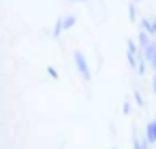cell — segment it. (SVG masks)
<instances>
[{"instance_id":"6da1fadb","label":"cell","mask_w":156,"mask_h":149,"mask_svg":"<svg viewBox=\"0 0 156 149\" xmlns=\"http://www.w3.org/2000/svg\"><path fill=\"white\" fill-rule=\"evenodd\" d=\"M73 62H75V68H77V73L86 79V81H90L92 79V70H90V64H88V60H86V56L77 49L75 53H73Z\"/></svg>"},{"instance_id":"7a4b0ae2","label":"cell","mask_w":156,"mask_h":149,"mask_svg":"<svg viewBox=\"0 0 156 149\" xmlns=\"http://www.w3.org/2000/svg\"><path fill=\"white\" fill-rule=\"evenodd\" d=\"M141 30L147 32L152 39H156V17H143L141 19Z\"/></svg>"},{"instance_id":"3957f363","label":"cell","mask_w":156,"mask_h":149,"mask_svg":"<svg viewBox=\"0 0 156 149\" xmlns=\"http://www.w3.org/2000/svg\"><path fill=\"white\" fill-rule=\"evenodd\" d=\"M145 141H147L150 145H154V143H156V124H154V119L145 126Z\"/></svg>"},{"instance_id":"277c9868","label":"cell","mask_w":156,"mask_h":149,"mask_svg":"<svg viewBox=\"0 0 156 149\" xmlns=\"http://www.w3.org/2000/svg\"><path fill=\"white\" fill-rule=\"evenodd\" d=\"M150 41H152V36H150L147 32L139 30V34H137V45H139V51H141V49H145V47L150 45Z\"/></svg>"},{"instance_id":"5b68a950","label":"cell","mask_w":156,"mask_h":149,"mask_svg":"<svg viewBox=\"0 0 156 149\" xmlns=\"http://www.w3.org/2000/svg\"><path fill=\"white\" fill-rule=\"evenodd\" d=\"M133 149H150V143L145 141V136L139 138L137 132H135V134H133Z\"/></svg>"},{"instance_id":"8992f818","label":"cell","mask_w":156,"mask_h":149,"mask_svg":"<svg viewBox=\"0 0 156 149\" xmlns=\"http://www.w3.org/2000/svg\"><path fill=\"white\" fill-rule=\"evenodd\" d=\"M154 53H156V39H152V41H150V45H147L145 49H141V56H143V60L152 58Z\"/></svg>"},{"instance_id":"52a82bcc","label":"cell","mask_w":156,"mask_h":149,"mask_svg":"<svg viewBox=\"0 0 156 149\" xmlns=\"http://www.w3.org/2000/svg\"><path fill=\"white\" fill-rule=\"evenodd\" d=\"M126 53H133V56H139V53H141V51H139V45H137L133 39L126 41Z\"/></svg>"},{"instance_id":"ba28073f","label":"cell","mask_w":156,"mask_h":149,"mask_svg":"<svg viewBox=\"0 0 156 149\" xmlns=\"http://www.w3.org/2000/svg\"><path fill=\"white\" fill-rule=\"evenodd\" d=\"M75 22H77L75 15H66V17H62V28H64V30H71V28L75 26Z\"/></svg>"},{"instance_id":"9c48e42d","label":"cell","mask_w":156,"mask_h":149,"mask_svg":"<svg viewBox=\"0 0 156 149\" xmlns=\"http://www.w3.org/2000/svg\"><path fill=\"white\" fill-rule=\"evenodd\" d=\"M62 30H64V28H62V17H58V19H56V26H54V32H51V36H54V39H60Z\"/></svg>"},{"instance_id":"30bf717a","label":"cell","mask_w":156,"mask_h":149,"mask_svg":"<svg viewBox=\"0 0 156 149\" xmlns=\"http://www.w3.org/2000/svg\"><path fill=\"white\" fill-rule=\"evenodd\" d=\"M128 19H130V22L137 19V2H130V5H128Z\"/></svg>"},{"instance_id":"8fae6325","label":"cell","mask_w":156,"mask_h":149,"mask_svg":"<svg viewBox=\"0 0 156 149\" xmlns=\"http://www.w3.org/2000/svg\"><path fill=\"white\" fill-rule=\"evenodd\" d=\"M145 62H147V68H152V70H154V73H156V53H154V56H152V58H147V60H145Z\"/></svg>"},{"instance_id":"7c38bea8","label":"cell","mask_w":156,"mask_h":149,"mask_svg":"<svg viewBox=\"0 0 156 149\" xmlns=\"http://www.w3.org/2000/svg\"><path fill=\"white\" fill-rule=\"evenodd\" d=\"M133 96H135V102H137V104H139V107H143V104H145V100H143V96H141V94H139V92H135V94H133Z\"/></svg>"},{"instance_id":"4fadbf2b","label":"cell","mask_w":156,"mask_h":149,"mask_svg":"<svg viewBox=\"0 0 156 149\" xmlns=\"http://www.w3.org/2000/svg\"><path fill=\"white\" fill-rule=\"evenodd\" d=\"M47 73H49V77H51V79H58V77H60V75H58V70H56L54 66H49V68H47Z\"/></svg>"},{"instance_id":"5bb4252c","label":"cell","mask_w":156,"mask_h":149,"mask_svg":"<svg viewBox=\"0 0 156 149\" xmlns=\"http://www.w3.org/2000/svg\"><path fill=\"white\" fill-rule=\"evenodd\" d=\"M122 111H124V115H128V113H130V102H128V100L122 104Z\"/></svg>"},{"instance_id":"9a60e30c","label":"cell","mask_w":156,"mask_h":149,"mask_svg":"<svg viewBox=\"0 0 156 149\" xmlns=\"http://www.w3.org/2000/svg\"><path fill=\"white\" fill-rule=\"evenodd\" d=\"M152 94H156V73L152 75Z\"/></svg>"},{"instance_id":"2e32d148","label":"cell","mask_w":156,"mask_h":149,"mask_svg":"<svg viewBox=\"0 0 156 149\" xmlns=\"http://www.w3.org/2000/svg\"><path fill=\"white\" fill-rule=\"evenodd\" d=\"M75 2H88V0H75Z\"/></svg>"},{"instance_id":"e0dca14e","label":"cell","mask_w":156,"mask_h":149,"mask_svg":"<svg viewBox=\"0 0 156 149\" xmlns=\"http://www.w3.org/2000/svg\"><path fill=\"white\" fill-rule=\"evenodd\" d=\"M133 2H141V0H133Z\"/></svg>"},{"instance_id":"ac0fdd59","label":"cell","mask_w":156,"mask_h":149,"mask_svg":"<svg viewBox=\"0 0 156 149\" xmlns=\"http://www.w3.org/2000/svg\"><path fill=\"white\" fill-rule=\"evenodd\" d=\"M69 2H75V0H69Z\"/></svg>"},{"instance_id":"d6986e66","label":"cell","mask_w":156,"mask_h":149,"mask_svg":"<svg viewBox=\"0 0 156 149\" xmlns=\"http://www.w3.org/2000/svg\"><path fill=\"white\" fill-rule=\"evenodd\" d=\"M154 124H156V117H154Z\"/></svg>"},{"instance_id":"ffe728a7","label":"cell","mask_w":156,"mask_h":149,"mask_svg":"<svg viewBox=\"0 0 156 149\" xmlns=\"http://www.w3.org/2000/svg\"><path fill=\"white\" fill-rule=\"evenodd\" d=\"M111 149H118V147H111Z\"/></svg>"},{"instance_id":"44dd1931","label":"cell","mask_w":156,"mask_h":149,"mask_svg":"<svg viewBox=\"0 0 156 149\" xmlns=\"http://www.w3.org/2000/svg\"><path fill=\"white\" fill-rule=\"evenodd\" d=\"M154 147H156V143H154Z\"/></svg>"}]
</instances>
